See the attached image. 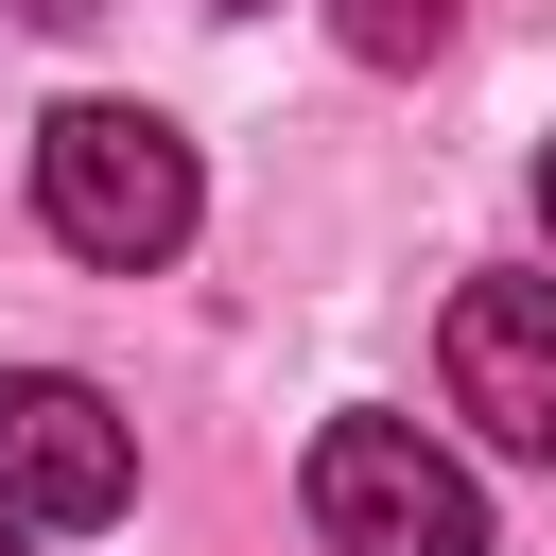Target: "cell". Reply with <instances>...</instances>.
<instances>
[{
	"label": "cell",
	"mask_w": 556,
	"mask_h": 556,
	"mask_svg": "<svg viewBox=\"0 0 556 556\" xmlns=\"http://www.w3.org/2000/svg\"><path fill=\"white\" fill-rule=\"evenodd\" d=\"M35 208H52V243H70V261L156 278V261L191 243L208 174H191V139H174L156 104H52V122H35Z\"/></svg>",
	"instance_id": "cell-1"
},
{
	"label": "cell",
	"mask_w": 556,
	"mask_h": 556,
	"mask_svg": "<svg viewBox=\"0 0 556 556\" xmlns=\"http://www.w3.org/2000/svg\"><path fill=\"white\" fill-rule=\"evenodd\" d=\"M295 486H313V539L330 556H486V486L417 417H330Z\"/></svg>",
	"instance_id": "cell-2"
},
{
	"label": "cell",
	"mask_w": 556,
	"mask_h": 556,
	"mask_svg": "<svg viewBox=\"0 0 556 556\" xmlns=\"http://www.w3.org/2000/svg\"><path fill=\"white\" fill-rule=\"evenodd\" d=\"M122 504H139L122 400L70 382V365H0V521H17V539H87V521H122Z\"/></svg>",
	"instance_id": "cell-3"
},
{
	"label": "cell",
	"mask_w": 556,
	"mask_h": 556,
	"mask_svg": "<svg viewBox=\"0 0 556 556\" xmlns=\"http://www.w3.org/2000/svg\"><path fill=\"white\" fill-rule=\"evenodd\" d=\"M434 365H452V417H486L504 452L556 469V278H469Z\"/></svg>",
	"instance_id": "cell-4"
},
{
	"label": "cell",
	"mask_w": 556,
	"mask_h": 556,
	"mask_svg": "<svg viewBox=\"0 0 556 556\" xmlns=\"http://www.w3.org/2000/svg\"><path fill=\"white\" fill-rule=\"evenodd\" d=\"M348 17V52L365 70H417V52H452V0H330Z\"/></svg>",
	"instance_id": "cell-5"
},
{
	"label": "cell",
	"mask_w": 556,
	"mask_h": 556,
	"mask_svg": "<svg viewBox=\"0 0 556 556\" xmlns=\"http://www.w3.org/2000/svg\"><path fill=\"white\" fill-rule=\"evenodd\" d=\"M539 226H556V139H539Z\"/></svg>",
	"instance_id": "cell-6"
},
{
	"label": "cell",
	"mask_w": 556,
	"mask_h": 556,
	"mask_svg": "<svg viewBox=\"0 0 556 556\" xmlns=\"http://www.w3.org/2000/svg\"><path fill=\"white\" fill-rule=\"evenodd\" d=\"M208 17H261V0H208Z\"/></svg>",
	"instance_id": "cell-7"
},
{
	"label": "cell",
	"mask_w": 556,
	"mask_h": 556,
	"mask_svg": "<svg viewBox=\"0 0 556 556\" xmlns=\"http://www.w3.org/2000/svg\"><path fill=\"white\" fill-rule=\"evenodd\" d=\"M0 556H17V521H0Z\"/></svg>",
	"instance_id": "cell-8"
}]
</instances>
